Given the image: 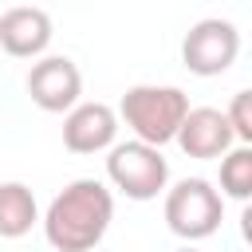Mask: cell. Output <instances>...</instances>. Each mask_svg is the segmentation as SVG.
<instances>
[{"label":"cell","instance_id":"5bb4252c","mask_svg":"<svg viewBox=\"0 0 252 252\" xmlns=\"http://www.w3.org/2000/svg\"><path fill=\"white\" fill-rule=\"evenodd\" d=\"M173 252H201V248H193V244H181V248H173Z\"/></svg>","mask_w":252,"mask_h":252},{"label":"cell","instance_id":"8fae6325","mask_svg":"<svg viewBox=\"0 0 252 252\" xmlns=\"http://www.w3.org/2000/svg\"><path fill=\"white\" fill-rule=\"evenodd\" d=\"M220 197L248 201L252 197V146H232L220 158Z\"/></svg>","mask_w":252,"mask_h":252},{"label":"cell","instance_id":"277c9868","mask_svg":"<svg viewBox=\"0 0 252 252\" xmlns=\"http://www.w3.org/2000/svg\"><path fill=\"white\" fill-rule=\"evenodd\" d=\"M224 220V197L205 177H181L165 189V224L181 240H205Z\"/></svg>","mask_w":252,"mask_h":252},{"label":"cell","instance_id":"4fadbf2b","mask_svg":"<svg viewBox=\"0 0 252 252\" xmlns=\"http://www.w3.org/2000/svg\"><path fill=\"white\" fill-rule=\"evenodd\" d=\"M240 232H244V240L252 244V209H244V213H240Z\"/></svg>","mask_w":252,"mask_h":252},{"label":"cell","instance_id":"30bf717a","mask_svg":"<svg viewBox=\"0 0 252 252\" xmlns=\"http://www.w3.org/2000/svg\"><path fill=\"white\" fill-rule=\"evenodd\" d=\"M39 224V205L35 193L24 181H0V236L20 240Z\"/></svg>","mask_w":252,"mask_h":252},{"label":"cell","instance_id":"6da1fadb","mask_svg":"<svg viewBox=\"0 0 252 252\" xmlns=\"http://www.w3.org/2000/svg\"><path fill=\"white\" fill-rule=\"evenodd\" d=\"M114 220V193L98 177H75L51 197L39 217L43 236L55 252H94Z\"/></svg>","mask_w":252,"mask_h":252},{"label":"cell","instance_id":"ba28073f","mask_svg":"<svg viewBox=\"0 0 252 252\" xmlns=\"http://www.w3.org/2000/svg\"><path fill=\"white\" fill-rule=\"evenodd\" d=\"M173 142L181 146L185 158H197V161L224 158V154L236 146V138H232V130H228V118H224V110H217V106H189V114H185V122L177 126V138H173Z\"/></svg>","mask_w":252,"mask_h":252},{"label":"cell","instance_id":"52a82bcc","mask_svg":"<svg viewBox=\"0 0 252 252\" xmlns=\"http://www.w3.org/2000/svg\"><path fill=\"white\" fill-rule=\"evenodd\" d=\"M118 138V114L106 102H79L63 114V146L71 154H102Z\"/></svg>","mask_w":252,"mask_h":252},{"label":"cell","instance_id":"8992f818","mask_svg":"<svg viewBox=\"0 0 252 252\" xmlns=\"http://www.w3.org/2000/svg\"><path fill=\"white\" fill-rule=\"evenodd\" d=\"M28 94L39 110L47 114H67L71 106H79L83 94V71L75 67V59L67 55H39L28 71Z\"/></svg>","mask_w":252,"mask_h":252},{"label":"cell","instance_id":"5b68a950","mask_svg":"<svg viewBox=\"0 0 252 252\" xmlns=\"http://www.w3.org/2000/svg\"><path fill=\"white\" fill-rule=\"evenodd\" d=\"M240 55V32L232 20L224 16H205L197 20L185 39H181V63L201 75V79H213V75H224Z\"/></svg>","mask_w":252,"mask_h":252},{"label":"cell","instance_id":"7a4b0ae2","mask_svg":"<svg viewBox=\"0 0 252 252\" xmlns=\"http://www.w3.org/2000/svg\"><path fill=\"white\" fill-rule=\"evenodd\" d=\"M114 114L134 130V142L161 150L165 142L177 138V126L189 114V94L169 83H138L122 94Z\"/></svg>","mask_w":252,"mask_h":252},{"label":"cell","instance_id":"7c38bea8","mask_svg":"<svg viewBox=\"0 0 252 252\" xmlns=\"http://www.w3.org/2000/svg\"><path fill=\"white\" fill-rule=\"evenodd\" d=\"M224 118H228V130H232L236 146H252V91H236Z\"/></svg>","mask_w":252,"mask_h":252},{"label":"cell","instance_id":"3957f363","mask_svg":"<svg viewBox=\"0 0 252 252\" xmlns=\"http://www.w3.org/2000/svg\"><path fill=\"white\" fill-rule=\"evenodd\" d=\"M106 181L130 201H154L169 185V161L146 142H114L106 150Z\"/></svg>","mask_w":252,"mask_h":252},{"label":"cell","instance_id":"9c48e42d","mask_svg":"<svg viewBox=\"0 0 252 252\" xmlns=\"http://www.w3.org/2000/svg\"><path fill=\"white\" fill-rule=\"evenodd\" d=\"M51 16L35 4H16L0 16V47L16 59H39L51 43Z\"/></svg>","mask_w":252,"mask_h":252}]
</instances>
